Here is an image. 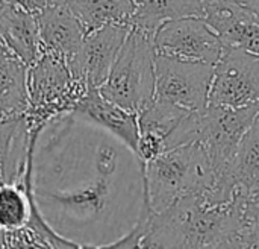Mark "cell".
<instances>
[{
	"label": "cell",
	"mask_w": 259,
	"mask_h": 249,
	"mask_svg": "<svg viewBox=\"0 0 259 249\" xmlns=\"http://www.w3.org/2000/svg\"><path fill=\"white\" fill-rule=\"evenodd\" d=\"M246 195L212 202L205 193L178 199L162 211L150 210L141 248H237Z\"/></svg>",
	"instance_id": "obj_2"
},
{
	"label": "cell",
	"mask_w": 259,
	"mask_h": 249,
	"mask_svg": "<svg viewBox=\"0 0 259 249\" xmlns=\"http://www.w3.org/2000/svg\"><path fill=\"white\" fill-rule=\"evenodd\" d=\"M5 5H6V2H5V0H0V9H2V8H3Z\"/></svg>",
	"instance_id": "obj_25"
},
{
	"label": "cell",
	"mask_w": 259,
	"mask_h": 249,
	"mask_svg": "<svg viewBox=\"0 0 259 249\" xmlns=\"http://www.w3.org/2000/svg\"><path fill=\"white\" fill-rule=\"evenodd\" d=\"M0 248H6V242H5V231L0 228Z\"/></svg>",
	"instance_id": "obj_23"
},
{
	"label": "cell",
	"mask_w": 259,
	"mask_h": 249,
	"mask_svg": "<svg viewBox=\"0 0 259 249\" xmlns=\"http://www.w3.org/2000/svg\"><path fill=\"white\" fill-rule=\"evenodd\" d=\"M65 5L87 33L111 23L131 24L135 8L134 0H65Z\"/></svg>",
	"instance_id": "obj_19"
},
{
	"label": "cell",
	"mask_w": 259,
	"mask_h": 249,
	"mask_svg": "<svg viewBox=\"0 0 259 249\" xmlns=\"http://www.w3.org/2000/svg\"><path fill=\"white\" fill-rule=\"evenodd\" d=\"M155 75V99L188 111H202L209 105L212 64L156 53Z\"/></svg>",
	"instance_id": "obj_7"
},
{
	"label": "cell",
	"mask_w": 259,
	"mask_h": 249,
	"mask_svg": "<svg viewBox=\"0 0 259 249\" xmlns=\"http://www.w3.org/2000/svg\"><path fill=\"white\" fill-rule=\"evenodd\" d=\"M156 53L185 61L215 65L225 44L200 15H188L165 21L153 35Z\"/></svg>",
	"instance_id": "obj_9"
},
{
	"label": "cell",
	"mask_w": 259,
	"mask_h": 249,
	"mask_svg": "<svg viewBox=\"0 0 259 249\" xmlns=\"http://www.w3.org/2000/svg\"><path fill=\"white\" fill-rule=\"evenodd\" d=\"M205 2H209V0H205Z\"/></svg>",
	"instance_id": "obj_26"
},
{
	"label": "cell",
	"mask_w": 259,
	"mask_h": 249,
	"mask_svg": "<svg viewBox=\"0 0 259 249\" xmlns=\"http://www.w3.org/2000/svg\"><path fill=\"white\" fill-rule=\"evenodd\" d=\"M259 103V55L225 46L214 65L209 105L247 106Z\"/></svg>",
	"instance_id": "obj_8"
},
{
	"label": "cell",
	"mask_w": 259,
	"mask_h": 249,
	"mask_svg": "<svg viewBox=\"0 0 259 249\" xmlns=\"http://www.w3.org/2000/svg\"><path fill=\"white\" fill-rule=\"evenodd\" d=\"M202 17L225 46L259 55V15L234 0L205 2Z\"/></svg>",
	"instance_id": "obj_11"
},
{
	"label": "cell",
	"mask_w": 259,
	"mask_h": 249,
	"mask_svg": "<svg viewBox=\"0 0 259 249\" xmlns=\"http://www.w3.org/2000/svg\"><path fill=\"white\" fill-rule=\"evenodd\" d=\"M234 2L240 3L241 6L247 8L249 11H252L256 15H259V0H234Z\"/></svg>",
	"instance_id": "obj_22"
},
{
	"label": "cell",
	"mask_w": 259,
	"mask_h": 249,
	"mask_svg": "<svg viewBox=\"0 0 259 249\" xmlns=\"http://www.w3.org/2000/svg\"><path fill=\"white\" fill-rule=\"evenodd\" d=\"M249 198H253V199H259V187L256 189V190H255V192H253V193H252V195H250V196H249Z\"/></svg>",
	"instance_id": "obj_24"
},
{
	"label": "cell",
	"mask_w": 259,
	"mask_h": 249,
	"mask_svg": "<svg viewBox=\"0 0 259 249\" xmlns=\"http://www.w3.org/2000/svg\"><path fill=\"white\" fill-rule=\"evenodd\" d=\"M188 110L171 105L164 100H153L138 113L140 138L137 155L147 163L167 151V141L188 116Z\"/></svg>",
	"instance_id": "obj_12"
},
{
	"label": "cell",
	"mask_w": 259,
	"mask_h": 249,
	"mask_svg": "<svg viewBox=\"0 0 259 249\" xmlns=\"http://www.w3.org/2000/svg\"><path fill=\"white\" fill-rule=\"evenodd\" d=\"M144 163L74 111L36 131L32 193L42 219L76 248H112L138 222Z\"/></svg>",
	"instance_id": "obj_1"
},
{
	"label": "cell",
	"mask_w": 259,
	"mask_h": 249,
	"mask_svg": "<svg viewBox=\"0 0 259 249\" xmlns=\"http://www.w3.org/2000/svg\"><path fill=\"white\" fill-rule=\"evenodd\" d=\"M155 59L153 40L132 27L99 91L106 99L138 114L155 97Z\"/></svg>",
	"instance_id": "obj_4"
},
{
	"label": "cell",
	"mask_w": 259,
	"mask_h": 249,
	"mask_svg": "<svg viewBox=\"0 0 259 249\" xmlns=\"http://www.w3.org/2000/svg\"><path fill=\"white\" fill-rule=\"evenodd\" d=\"M36 17L42 50L68 62L79 52L87 35L80 21L67 5L47 8Z\"/></svg>",
	"instance_id": "obj_14"
},
{
	"label": "cell",
	"mask_w": 259,
	"mask_h": 249,
	"mask_svg": "<svg viewBox=\"0 0 259 249\" xmlns=\"http://www.w3.org/2000/svg\"><path fill=\"white\" fill-rule=\"evenodd\" d=\"M131 26L153 40L155 32L165 21L203 14L205 0H134Z\"/></svg>",
	"instance_id": "obj_18"
},
{
	"label": "cell",
	"mask_w": 259,
	"mask_h": 249,
	"mask_svg": "<svg viewBox=\"0 0 259 249\" xmlns=\"http://www.w3.org/2000/svg\"><path fill=\"white\" fill-rule=\"evenodd\" d=\"M6 3H11L14 6H18L27 12H32L38 15L47 8L58 6V5H65V0H5Z\"/></svg>",
	"instance_id": "obj_21"
},
{
	"label": "cell",
	"mask_w": 259,
	"mask_h": 249,
	"mask_svg": "<svg viewBox=\"0 0 259 249\" xmlns=\"http://www.w3.org/2000/svg\"><path fill=\"white\" fill-rule=\"evenodd\" d=\"M259 248V199L249 198L244 202L243 225L238 234V249Z\"/></svg>",
	"instance_id": "obj_20"
},
{
	"label": "cell",
	"mask_w": 259,
	"mask_h": 249,
	"mask_svg": "<svg viewBox=\"0 0 259 249\" xmlns=\"http://www.w3.org/2000/svg\"><path fill=\"white\" fill-rule=\"evenodd\" d=\"M87 90L88 87L73 78L62 58L42 52L27 70L29 106L26 117L30 128L39 129L52 117L73 111Z\"/></svg>",
	"instance_id": "obj_5"
},
{
	"label": "cell",
	"mask_w": 259,
	"mask_h": 249,
	"mask_svg": "<svg viewBox=\"0 0 259 249\" xmlns=\"http://www.w3.org/2000/svg\"><path fill=\"white\" fill-rule=\"evenodd\" d=\"M0 41L27 65H32L44 52L38 17L11 3L0 9Z\"/></svg>",
	"instance_id": "obj_15"
},
{
	"label": "cell",
	"mask_w": 259,
	"mask_h": 249,
	"mask_svg": "<svg viewBox=\"0 0 259 249\" xmlns=\"http://www.w3.org/2000/svg\"><path fill=\"white\" fill-rule=\"evenodd\" d=\"M143 176L144 198L153 213L184 196L208 193L217 183L209 155L197 141L167 149L144 163Z\"/></svg>",
	"instance_id": "obj_3"
},
{
	"label": "cell",
	"mask_w": 259,
	"mask_h": 249,
	"mask_svg": "<svg viewBox=\"0 0 259 249\" xmlns=\"http://www.w3.org/2000/svg\"><path fill=\"white\" fill-rule=\"evenodd\" d=\"M74 113L106 129L137 154L140 129L138 114L106 99L99 88H88L76 102Z\"/></svg>",
	"instance_id": "obj_13"
},
{
	"label": "cell",
	"mask_w": 259,
	"mask_h": 249,
	"mask_svg": "<svg viewBox=\"0 0 259 249\" xmlns=\"http://www.w3.org/2000/svg\"><path fill=\"white\" fill-rule=\"evenodd\" d=\"M27 70L29 65L0 41V122L27 111Z\"/></svg>",
	"instance_id": "obj_16"
},
{
	"label": "cell",
	"mask_w": 259,
	"mask_h": 249,
	"mask_svg": "<svg viewBox=\"0 0 259 249\" xmlns=\"http://www.w3.org/2000/svg\"><path fill=\"white\" fill-rule=\"evenodd\" d=\"M225 184L232 192L246 196L259 187V113L238 145Z\"/></svg>",
	"instance_id": "obj_17"
},
{
	"label": "cell",
	"mask_w": 259,
	"mask_h": 249,
	"mask_svg": "<svg viewBox=\"0 0 259 249\" xmlns=\"http://www.w3.org/2000/svg\"><path fill=\"white\" fill-rule=\"evenodd\" d=\"M258 113L259 103L247 106L208 105L205 110L197 111L196 141L206 149L217 175L214 189L225 196L237 195L226 187L225 178L243 135Z\"/></svg>",
	"instance_id": "obj_6"
},
{
	"label": "cell",
	"mask_w": 259,
	"mask_h": 249,
	"mask_svg": "<svg viewBox=\"0 0 259 249\" xmlns=\"http://www.w3.org/2000/svg\"><path fill=\"white\" fill-rule=\"evenodd\" d=\"M132 26L105 24L88 32L79 52L67 62L73 78L88 88H99L108 78Z\"/></svg>",
	"instance_id": "obj_10"
}]
</instances>
